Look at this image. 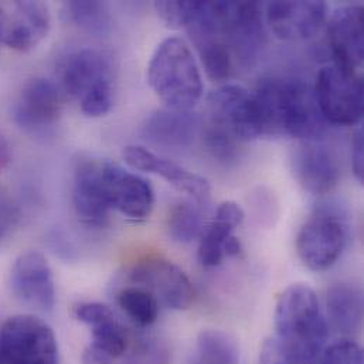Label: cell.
Instances as JSON below:
<instances>
[{
	"mask_svg": "<svg viewBox=\"0 0 364 364\" xmlns=\"http://www.w3.org/2000/svg\"><path fill=\"white\" fill-rule=\"evenodd\" d=\"M325 1H271L264 18L272 33L285 41H302L315 36L328 18Z\"/></svg>",
	"mask_w": 364,
	"mask_h": 364,
	"instance_id": "14",
	"label": "cell"
},
{
	"mask_svg": "<svg viewBox=\"0 0 364 364\" xmlns=\"http://www.w3.org/2000/svg\"><path fill=\"white\" fill-rule=\"evenodd\" d=\"M296 181L312 194H328L341 181V168L331 149L315 142L301 144L292 158Z\"/></svg>",
	"mask_w": 364,
	"mask_h": 364,
	"instance_id": "19",
	"label": "cell"
},
{
	"mask_svg": "<svg viewBox=\"0 0 364 364\" xmlns=\"http://www.w3.org/2000/svg\"><path fill=\"white\" fill-rule=\"evenodd\" d=\"M198 1H155L158 16L172 28L186 27L193 18Z\"/></svg>",
	"mask_w": 364,
	"mask_h": 364,
	"instance_id": "30",
	"label": "cell"
},
{
	"mask_svg": "<svg viewBox=\"0 0 364 364\" xmlns=\"http://www.w3.org/2000/svg\"><path fill=\"white\" fill-rule=\"evenodd\" d=\"M207 75L213 81H225L232 68V58L223 38H211L196 46Z\"/></svg>",
	"mask_w": 364,
	"mask_h": 364,
	"instance_id": "27",
	"label": "cell"
},
{
	"mask_svg": "<svg viewBox=\"0 0 364 364\" xmlns=\"http://www.w3.org/2000/svg\"><path fill=\"white\" fill-rule=\"evenodd\" d=\"M326 306L331 323L345 336L356 335L363 323V296L348 282L333 284L328 289Z\"/></svg>",
	"mask_w": 364,
	"mask_h": 364,
	"instance_id": "21",
	"label": "cell"
},
{
	"mask_svg": "<svg viewBox=\"0 0 364 364\" xmlns=\"http://www.w3.org/2000/svg\"><path fill=\"white\" fill-rule=\"evenodd\" d=\"M73 205L78 220L94 228L105 227L112 210L102 182V161L85 158L74 171Z\"/></svg>",
	"mask_w": 364,
	"mask_h": 364,
	"instance_id": "16",
	"label": "cell"
},
{
	"mask_svg": "<svg viewBox=\"0 0 364 364\" xmlns=\"http://www.w3.org/2000/svg\"><path fill=\"white\" fill-rule=\"evenodd\" d=\"M91 342L84 349L82 364H114L127 352V335L117 318H111L91 328Z\"/></svg>",
	"mask_w": 364,
	"mask_h": 364,
	"instance_id": "22",
	"label": "cell"
},
{
	"mask_svg": "<svg viewBox=\"0 0 364 364\" xmlns=\"http://www.w3.org/2000/svg\"><path fill=\"white\" fill-rule=\"evenodd\" d=\"M10 162V148L7 141L0 135V172L9 165Z\"/></svg>",
	"mask_w": 364,
	"mask_h": 364,
	"instance_id": "37",
	"label": "cell"
},
{
	"mask_svg": "<svg viewBox=\"0 0 364 364\" xmlns=\"http://www.w3.org/2000/svg\"><path fill=\"white\" fill-rule=\"evenodd\" d=\"M258 364H304L295 360L277 338H269L264 342Z\"/></svg>",
	"mask_w": 364,
	"mask_h": 364,
	"instance_id": "32",
	"label": "cell"
},
{
	"mask_svg": "<svg viewBox=\"0 0 364 364\" xmlns=\"http://www.w3.org/2000/svg\"><path fill=\"white\" fill-rule=\"evenodd\" d=\"M210 125L235 142L254 141L264 135V125L254 94L237 84L215 90L208 98Z\"/></svg>",
	"mask_w": 364,
	"mask_h": 364,
	"instance_id": "7",
	"label": "cell"
},
{
	"mask_svg": "<svg viewBox=\"0 0 364 364\" xmlns=\"http://www.w3.org/2000/svg\"><path fill=\"white\" fill-rule=\"evenodd\" d=\"M348 241V228L342 213L322 205L301 227L296 251L311 271L322 272L332 268L341 258Z\"/></svg>",
	"mask_w": 364,
	"mask_h": 364,
	"instance_id": "5",
	"label": "cell"
},
{
	"mask_svg": "<svg viewBox=\"0 0 364 364\" xmlns=\"http://www.w3.org/2000/svg\"><path fill=\"white\" fill-rule=\"evenodd\" d=\"M61 112V90L50 80L33 78L24 84L16 101L13 118L24 132L44 136L58 124Z\"/></svg>",
	"mask_w": 364,
	"mask_h": 364,
	"instance_id": "10",
	"label": "cell"
},
{
	"mask_svg": "<svg viewBox=\"0 0 364 364\" xmlns=\"http://www.w3.org/2000/svg\"><path fill=\"white\" fill-rule=\"evenodd\" d=\"M0 364H7L6 363L4 353H3V348H1V341H0Z\"/></svg>",
	"mask_w": 364,
	"mask_h": 364,
	"instance_id": "38",
	"label": "cell"
},
{
	"mask_svg": "<svg viewBox=\"0 0 364 364\" xmlns=\"http://www.w3.org/2000/svg\"><path fill=\"white\" fill-rule=\"evenodd\" d=\"M118 305L139 326H151L159 316V301L142 287L131 285L121 289Z\"/></svg>",
	"mask_w": 364,
	"mask_h": 364,
	"instance_id": "25",
	"label": "cell"
},
{
	"mask_svg": "<svg viewBox=\"0 0 364 364\" xmlns=\"http://www.w3.org/2000/svg\"><path fill=\"white\" fill-rule=\"evenodd\" d=\"M64 14L70 23L97 37L111 33L112 17L107 3L102 1H67Z\"/></svg>",
	"mask_w": 364,
	"mask_h": 364,
	"instance_id": "23",
	"label": "cell"
},
{
	"mask_svg": "<svg viewBox=\"0 0 364 364\" xmlns=\"http://www.w3.org/2000/svg\"><path fill=\"white\" fill-rule=\"evenodd\" d=\"M221 34L230 53L251 68L267 46L262 6L258 1H217Z\"/></svg>",
	"mask_w": 364,
	"mask_h": 364,
	"instance_id": "6",
	"label": "cell"
},
{
	"mask_svg": "<svg viewBox=\"0 0 364 364\" xmlns=\"http://www.w3.org/2000/svg\"><path fill=\"white\" fill-rule=\"evenodd\" d=\"M114 316L115 315L111 311V308L100 302H85L75 308V318L90 328L104 321H108Z\"/></svg>",
	"mask_w": 364,
	"mask_h": 364,
	"instance_id": "31",
	"label": "cell"
},
{
	"mask_svg": "<svg viewBox=\"0 0 364 364\" xmlns=\"http://www.w3.org/2000/svg\"><path fill=\"white\" fill-rule=\"evenodd\" d=\"M215 217L232 224L234 227H238L244 220V210L235 201H224L218 205Z\"/></svg>",
	"mask_w": 364,
	"mask_h": 364,
	"instance_id": "35",
	"label": "cell"
},
{
	"mask_svg": "<svg viewBox=\"0 0 364 364\" xmlns=\"http://www.w3.org/2000/svg\"><path fill=\"white\" fill-rule=\"evenodd\" d=\"M235 228L237 227L232 224L215 217L214 221L204 230L198 245V261L203 267L213 268L223 262L225 257V242L232 235Z\"/></svg>",
	"mask_w": 364,
	"mask_h": 364,
	"instance_id": "26",
	"label": "cell"
},
{
	"mask_svg": "<svg viewBox=\"0 0 364 364\" xmlns=\"http://www.w3.org/2000/svg\"><path fill=\"white\" fill-rule=\"evenodd\" d=\"M7 364H58V345L53 329L34 315H14L0 329Z\"/></svg>",
	"mask_w": 364,
	"mask_h": 364,
	"instance_id": "9",
	"label": "cell"
},
{
	"mask_svg": "<svg viewBox=\"0 0 364 364\" xmlns=\"http://www.w3.org/2000/svg\"><path fill=\"white\" fill-rule=\"evenodd\" d=\"M321 364H364L363 350L352 339L343 338L322 352Z\"/></svg>",
	"mask_w": 364,
	"mask_h": 364,
	"instance_id": "29",
	"label": "cell"
},
{
	"mask_svg": "<svg viewBox=\"0 0 364 364\" xmlns=\"http://www.w3.org/2000/svg\"><path fill=\"white\" fill-rule=\"evenodd\" d=\"M16 220H17L16 207L4 197H0V244L6 238V235L10 232Z\"/></svg>",
	"mask_w": 364,
	"mask_h": 364,
	"instance_id": "34",
	"label": "cell"
},
{
	"mask_svg": "<svg viewBox=\"0 0 364 364\" xmlns=\"http://www.w3.org/2000/svg\"><path fill=\"white\" fill-rule=\"evenodd\" d=\"M335 65L358 73L364 60V10L360 4L338 7L328 24Z\"/></svg>",
	"mask_w": 364,
	"mask_h": 364,
	"instance_id": "17",
	"label": "cell"
},
{
	"mask_svg": "<svg viewBox=\"0 0 364 364\" xmlns=\"http://www.w3.org/2000/svg\"><path fill=\"white\" fill-rule=\"evenodd\" d=\"M240 252H241V242H240V240L232 234V235L227 240V242H225L224 254H225V257H237Z\"/></svg>",
	"mask_w": 364,
	"mask_h": 364,
	"instance_id": "36",
	"label": "cell"
},
{
	"mask_svg": "<svg viewBox=\"0 0 364 364\" xmlns=\"http://www.w3.org/2000/svg\"><path fill=\"white\" fill-rule=\"evenodd\" d=\"M61 90L80 102L90 118L107 115L114 104L112 67L105 54L84 47L67 54L58 64Z\"/></svg>",
	"mask_w": 364,
	"mask_h": 364,
	"instance_id": "4",
	"label": "cell"
},
{
	"mask_svg": "<svg viewBox=\"0 0 364 364\" xmlns=\"http://www.w3.org/2000/svg\"><path fill=\"white\" fill-rule=\"evenodd\" d=\"M132 285L148 289L166 308L186 311L194 299V289L182 269L164 258H148L129 271Z\"/></svg>",
	"mask_w": 364,
	"mask_h": 364,
	"instance_id": "11",
	"label": "cell"
},
{
	"mask_svg": "<svg viewBox=\"0 0 364 364\" xmlns=\"http://www.w3.org/2000/svg\"><path fill=\"white\" fill-rule=\"evenodd\" d=\"M203 231L201 213L191 203L178 204L169 215V232L172 238L181 244L194 241Z\"/></svg>",
	"mask_w": 364,
	"mask_h": 364,
	"instance_id": "28",
	"label": "cell"
},
{
	"mask_svg": "<svg viewBox=\"0 0 364 364\" xmlns=\"http://www.w3.org/2000/svg\"><path fill=\"white\" fill-rule=\"evenodd\" d=\"M364 139L363 129L359 128L355 132L353 141H352V168L356 179L359 182H363L364 176V159H363Z\"/></svg>",
	"mask_w": 364,
	"mask_h": 364,
	"instance_id": "33",
	"label": "cell"
},
{
	"mask_svg": "<svg viewBox=\"0 0 364 364\" xmlns=\"http://www.w3.org/2000/svg\"><path fill=\"white\" fill-rule=\"evenodd\" d=\"M10 287L14 296L41 312L55 306V285L46 257L38 251H27L16 261L10 272Z\"/></svg>",
	"mask_w": 364,
	"mask_h": 364,
	"instance_id": "13",
	"label": "cell"
},
{
	"mask_svg": "<svg viewBox=\"0 0 364 364\" xmlns=\"http://www.w3.org/2000/svg\"><path fill=\"white\" fill-rule=\"evenodd\" d=\"M264 135H285L304 142L322 139L328 129L314 87L298 78L272 77L258 84L254 94Z\"/></svg>",
	"mask_w": 364,
	"mask_h": 364,
	"instance_id": "1",
	"label": "cell"
},
{
	"mask_svg": "<svg viewBox=\"0 0 364 364\" xmlns=\"http://www.w3.org/2000/svg\"><path fill=\"white\" fill-rule=\"evenodd\" d=\"M148 82L168 108L190 111L203 95L197 61L181 37L164 40L148 65Z\"/></svg>",
	"mask_w": 364,
	"mask_h": 364,
	"instance_id": "3",
	"label": "cell"
},
{
	"mask_svg": "<svg viewBox=\"0 0 364 364\" xmlns=\"http://www.w3.org/2000/svg\"><path fill=\"white\" fill-rule=\"evenodd\" d=\"M124 159L135 171L161 176L178 190L188 194L198 204H204L210 198L211 187L207 179L184 169L172 161L158 156L144 146H127L124 149Z\"/></svg>",
	"mask_w": 364,
	"mask_h": 364,
	"instance_id": "18",
	"label": "cell"
},
{
	"mask_svg": "<svg viewBox=\"0 0 364 364\" xmlns=\"http://www.w3.org/2000/svg\"><path fill=\"white\" fill-rule=\"evenodd\" d=\"M194 364H240L235 339L223 331H203L197 338Z\"/></svg>",
	"mask_w": 364,
	"mask_h": 364,
	"instance_id": "24",
	"label": "cell"
},
{
	"mask_svg": "<svg viewBox=\"0 0 364 364\" xmlns=\"http://www.w3.org/2000/svg\"><path fill=\"white\" fill-rule=\"evenodd\" d=\"M198 119L190 111L158 109L144 124L142 136L155 146L166 149L188 148L198 132Z\"/></svg>",
	"mask_w": 364,
	"mask_h": 364,
	"instance_id": "20",
	"label": "cell"
},
{
	"mask_svg": "<svg viewBox=\"0 0 364 364\" xmlns=\"http://www.w3.org/2000/svg\"><path fill=\"white\" fill-rule=\"evenodd\" d=\"M314 90L328 124L352 127L362 121L364 85L358 73L326 65L319 71Z\"/></svg>",
	"mask_w": 364,
	"mask_h": 364,
	"instance_id": "8",
	"label": "cell"
},
{
	"mask_svg": "<svg viewBox=\"0 0 364 364\" xmlns=\"http://www.w3.org/2000/svg\"><path fill=\"white\" fill-rule=\"evenodd\" d=\"M277 339L298 362L315 364L326 348L329 326L319 299L308 284H292L275 308Z\"/></svg>",
	"mask_w": 364,
	"mask_h": 364,
	"instance_id": "2",
	"label": "cell"
},
{
	"mask_svg": "<svg viewBox=\"0 0 364 364\" xmlns=\"http://www.w3.org/2000/svg\"><path fill=\"white\" fill-rule=\"evenodd\" d=\"M102 182L112 210L139 221L149 217L155 196L151 184L115 164L102 161Z\"/></svg>",
	"mask_w": 364,
	"mask_h": 364,
	"instance_id": "15",
	"label": "cell"
},
{
	"mask_svg": "<svg viewBox=\"0 0 364 364\" xmlns=\"http://www.w3.org/2000/svg\"><path fill=\"white\" fill-rule=\"evenodd\" d=\"M50 30V13L41 1H0V43L18 50L34 48Z\"/></svg>",
	"mask_w": 364,
	"mask_h": 364,
	"instance_id": "12",
	"label": "cell"
}]
</instances>
